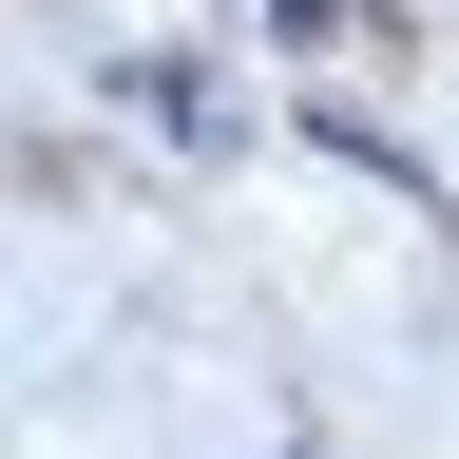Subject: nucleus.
Segmentation results:
<instances>
[{
    "mask_svg": "<svg viewBox=\"0 0 459 459\" xmlns=\"http://www.w3.org/2000/svg\"><path fill=\"white\" fill-rule=\"evenodd\" d=\"M287 20H325V0H287Z\"/></svg>",
    "mask_w": 459,
    "mask_h": 459,
    "instance_id": "obj_1",
    "label": "nucleus"
}]
</instances>
